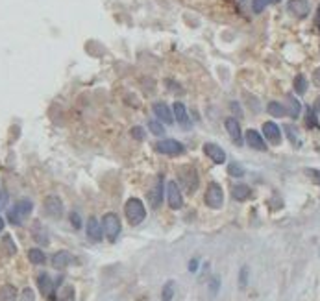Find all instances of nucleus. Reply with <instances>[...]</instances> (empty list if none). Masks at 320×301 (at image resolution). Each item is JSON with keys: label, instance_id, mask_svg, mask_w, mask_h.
<instances>
[{"label": "nucleus", "instance_id": "f257e3e1", "mask_svg": "<svg viewBox=\"0 0 320 301\" xmlns=\"http://www.w3.org/2000/svg\"><path fill=\"white\" fill-rule=\"evenodd\" d=\"M34 209V203L26 198H22V200H19L15 205H13V209L8 211V220L9 224H13V226H20L22 224V220L26 218L28 214L32 212Z\"/></svg>", "mask_w": 320, "mask_h": 301}, {"label": "nucleus", "instance_id": "f03ea898", "mask_svg": "<svg viewBox=\"0 0 320 301\" xmlns=\"http://www.w3.org/2000/svg\"><path fill=\"white\" fill-rule=\"evenodd\" d=\"M124 212H126V218H128L132 226H139L145 220V216H147V209H145L143 201L137 200V198H132V200L126 201Z\"/></svg>", "mask_w": 320, "mask_h": 301}, {"label": "nucleus", "instance_id": "7ed1b4c3", "mask_svg": "<svg viewBox=\"0 0 320 301\" xmlns=\"http://www.w3.org/2000/svg\"><path fill=\"white\" fill-rule=\"evenodd\" d=\"M102 226H104V231H106V237L110 238V242H115L117 237L120 233V220L115 212H108L104 214L102 218Z\"/></svg>", "mask_w": 320, "mask_h": 301}, {"label": "nucleus", "instance_id": "20e7f679", "mask_svg": "<svg viewBox=\"0 0 320 301\" xmlns=\"http://www.w3.org/2000/svg\"><path fill=\"white\" fill-rule=\"evenodd\" d=\"M224 201V192L219 183H211L206 191V203L209 205L211 209H220Z\"/></svg>", "mask_w": 320, "mask_h": 301}, {"label": "nucleus", "instance_id": "39448f33", "mask_svg": "<svg viewBox=\"0 0 320 301\" xmlns=\"http://www.w3.org/2000/svg\"><path fill=\"white\" fill-rule=\"evenodd\" d=\"M180 181L189 194L196 192V189H198V176L194 172V168H183L180 172Z\"/></svg>", "mask_w": 320, "mask_h": 301}, {"label": "nucleus", "instance_id": "423d86ee", "mask_svg": "<svg viewBox=\"0 0 320 301\" xmlns=\"http://www.w3.org/2000/svg\"><path fill=\"white\" fill-rule=\"evenodd\" d=\"M45 212L52 218H59L63 214V201L57 196H46L45 198Z\"/></svg>", "mask_w": 320, "mask_h": 301}, {"label": "nucleus", "instance_id": "0eeeda50", "mask_svg": "<svg viewBox=\"0 0 320 301\" xmlns=\"http://www.w3.org/2000/svg\"><path fill=\"white\" fill-rule=\"evenodd\" d=\"M167 198H169V205L172 209H182L183 205V198H182V192H180V187L176 181H169L167 185Z\"/></svg>", "mask_w": 320, "mask_h": 301}, {"label": "nucleus", "instance_id": "6e6552de", "mask_svg": "<svg viewBox=\"0 0 320 301\" xmlns=\"http://www.w3.org/2000/svg\"><path fill=\"white\" fill-rule=\"evenodd\" d=\"M157 152L167 155H180L183 154V144L174 139H165L161 142H157Z\"/></svg>", "mask_w": 320, "mask_h": 301}, {"label": "nucleus", "instance_id": "1a4fd4ad", "mask_svg": "<svg viewBox=\"0 0 320 301\" xmlns=\"http://www.w3.org/2000/svg\"><path fill=\"white\" fill-rule=\"evenodd\" d=\"M204 154L207 155L211 161L217 164H222L226 161V152H224L219 144H215V142H207V144L204 146Z\"/></svg>", "mask_w": 320, "mask_h": 301}, {"label": "nucleus", "instance_id": "9d476101", "mask_svg": "<svg viewBox=\"0 0 320 301\" xmlns=\"http://www.w3.org/2000/svg\"><path fill=\"white\" fill-rule=\"evenodd\" d=\"M161 196H163V177L157 176L154 187L148 192V200H150V205H152L154 209H157V207L161 205Z\"/></svg>", "mask_w": 320, "mask_h": 301}, {"label": "nucleus", "instance_id": "9b49d317", "mask_svg": "<svg viewBox=\"0 0 320 301\" xmlns=\"http://www.w3.org/2000/svg\"><path fill=\"white\" fill-rule=\"evenodd\" d=\"M152 109H154L156 117L159 119V122H163V124H172L174 122V115L170 113V109L167 107V104H163V102H156Z\"/></svg>", "mask_w": 320, "mask_h": 301}, {"label": "nucleus", "instance_id": "f8f14e48", "mask_svg": "<svg viewBox=\"0 0 320 301\" xmlns=\"http://www.w3.org/2000/svg\"><path fill=\"white\" fill-rule=\"evenodd\" d=\"M287 8H289V11L293 13L294 17H298V18L307 17V13H309V4H307V0H291Z\"/></svg>", "mask_w": 320, "mask_h": 301}, {"label": "nucleus", "instance_id": "ddd939ff", "mask_svg": "<svg viewBox=\"0 0 320 301\" xmlns=\"http://www.w3.org/2000/svg\"><path fill=\"white\" fill-rule=\"evenodd\" d=\"M263 133H265V139H268L272 144H280L282 141V131H280V126L274 124V122H265L263 124Z\"/></svg>", "mask_w": 320, "mask_h": 301}, {"label": "nucleus", "instance_id": "4468645a", "mask_svg": "<svg viewBox=\"0 0 320 301\" xmlns=\"http://www.w3.org/2000/svg\"><path fill=\"white\" fill-rule=\"evenodd\" d=\"M224 126H226V129H228L229 137H231V141L235 142V144H243V135H241V128H239V122L235 119H226V122H224Z\"/></svg>", "mask_w": 320, "mask_h": 301}, {"label": "nucleus", "instance_id": "2eb2a0df", "mask_svg": "<svg viewBox=\"0 0 320 301\" xmlns=\"http://www.w3.org/2000/svg\"><path fill=\"white\" fill-rule=\"evenodd\" d=\"M246 142L254 148V150H259V152H265L266 150V144H265V141H263V137H261L257 131H254V129H248L246 131Z\"/></svg>", "mask_w": 320, "mask_h": 301}, {"label": "nucleus", "instance_id": "dca6fc26", "mask_svg": "<svg viewBox=\"0 0 320 301\" xmlns=\"http://www.w3.org/2000/svg\"><path fill=\"white\" fill-rule=\"evenodd\" d=\"M172 115L176 117V120L182 124L183 128H189V115H187V109H185V106L180 104V102H176L172 106Z\"/></svg>", "mask_w": 320, "mask_h": 301}, {"label": "nucleus", "instance_id": "f3484780", "mask_svg": "<svg viewBox=\"0 0 320 301\" xmlns=\"http://www.w3.org/2000/svg\"><path fill=\"white\" fill-rule=\"evenodd\" d=\"M73 263V257L69 251H57L54 257H52V266L57 268V270H63L67 266Z\"/></svg>", "mask_w": 320, "mask_h": 301}, {"label": "nucleus", "instance_id": "a211bd4d", "mask_svg": "<svg viewBox=\"0 0 320 301\" xmlns=\"http://www.w3.org/2000/svg\"><path fill=\"white\" fill-rule=\"evenodd\" d=\"M37 284H39V290H41L43 296H46V298L52 296V292H54V284H52V279L48 277V274H39Z\"/></svg>", "mask_w": 320, "mask_h": 301}, {"label": "nucleus", "instance_id": "6ab92c4d", "mask_svg": "<svg viewBox=\"0 0 320 301\" xmlns=\"http://www.w3.org/2000/svg\"><path fill=\"white\" fill-rule=\"evenodd\" d=\"M87 235H89L93 240H96V242L102 240V226L94 216H91V218L87 220Z\"/></svg>", "mask_w": 320, "mask_h": 301}, {"label": "nucleus", "instance_id": "aec40b11", "mask_svg": "<svg viewBox=\"0 0 320 301\" xmlns=\"http://www.w3.org/2000/svg\"><path fill=\"white\" fill-rule=\"evenodd\" d=\"M231 194H233V198L237 201H245L250 198V187L248 185H235Z\"/></svg>", "mask_w": 320, "mask_h": 301}, {"label": "nucleus", "instance_id": "412c9836", "mask_svg": "<svg viewBox=\"0 0 320 301\" xmlns=\"http://www.w3.org/2000/svg\"><path fill=\"white\" fill-rule=\"evenodd\" d=\"M17 300V290L11 284H4L0 288V301H15Z\"/></svg>", "mask_w": 320, "mask_h": 301}, {"label": "nucleus", "instance_id": "4be33fe9", "mask_svg": "<svg viewBox=\"0 0 320 301\" xmlns=\"http://www.w3.org/2000/svg\"><path fill=\"white\" fill-rule=\"evenodd\" d=\"M285 109H287V113H289L293 119H298V117H300V102L296 100V98H293V96H289Z\"/></svg>", "mask_w": 320, "mask_h": 301}, {"label": "nucleus", "instance_id": "5701e85b", "mask_svg": "<svg viewBox=\"0 0 320 301\" xmlns=\"http://www.w3.org/2000/svg\"><path fill=\"white\" fill-rule=\"evenodd\" d=\"M57 301H74V288L71 284H65L57 290Z\"/></svg>", "mask_w": 320, "mask_h": 301}, {"label": "nucleus", "instance_id": "b1692460", "mask_svg": "<svg viewBox=\"0 0 320 301\" xmlns=\"http://www.w3.org/2000/svg\"><path fill=\"white\" fill-rule=\"evenodd\" d=\"M266 109H268V113H270L272 117H283L285 113H287L285 106H282L280 102H270V104L266 106Z\"/></svg>", "mask_w": 320, "mask_h": 301}, {"label": "nucleus", "instance_id": "393cba45", "mask_svg": "<svg viewBox=\"0 0 320 301\" xmlns=\"http://www.w3.org/2000/svg\"><path fill=\"white\" fill-rule=\"evenodd\" d=\"M28 259H30V263H34V265H43L46 257H45V253H43L41 249L34 248V249H30V251H28Z\"/></svg>", "mask_w": 320, "mask_h": 301}, {"label": "nucleus", "instance_id": "a878e982", "mask_svg": "<svg viewBox=\"0 0 320 301\" xmlns=\"http://www.w3.org/2000/svg\"><path fill=\"white\" fill-rule=\"evenodd\" d=\"M2 246H4V249H6V253H8V255H15L17 246H15L13 238L9 237V235H4V238H2Z\"/></svg>", "mask_w": 320, "mask_h": 301}, {"label": "nucleus", "instance_id": "bb28decb", "mask_svg": "<svg viewBox=\"0 0 320 301\" xmlns=\"http://www.w3.org/2000/svg\"><path fill=\"white\" fill-rule=\"evenodd\" d=\"M307 89V80L303 78L302 74L300 76H296V80H294V91L298 92V94H303Z\"/></svg>", "mask_w": 320, "mask_h": 301}, {"label": "nucleus", "instance_id": "cd10ccee", "mask_svg": "<svg viewBox=\"0 0 320 301\" xmlns=\"http://www.w3.org/2000/svg\"><path fill=\"white\" fill-rule=\"evenodd\" d=\"M174 296V281H169V283L163 286V292H161V300L163 301H170Z\"/></svg>", "mask_w": 320, "mask_h": 301}, {"label": "nucleus", "instance_id": "c85d7f7f", "mask_svg": "<svg viewBox=\"0 0 320 301\" xmlns=\"http://www.w3.org/2000/svg\"><path fill=\"white\" fill-rule=\"evenodd\" d=\"M34 238H36L39 244H48V237H46L45 229L39 228V224L36 226V231H34Z\"/></svg>", "mask_w": 320, "mask_h": 301}, {"label": "nucleus", "instance_id": "c756f323", "mask_svg": "<svg viewBox=\"0 0 320 301\" xmlns=\"http://www.w3.org/2000/svg\"><path fill=\"white\" fill-rule=\"evenodd\" d=\"M148 128H150V131H152L154 135H157V137L165 133V128L161 126V122H157V120H150V122H148Z\"/></svg>", "mask_w": 320, "mask_h": 301}, {"label": "nucleus", "instance_id": "7c9ffc66", "mask_svg": "<svg viewBox=\"0 0 320 301\" xmlns=\"http://www.w3.org/2000/svg\"><path fill=\"white\" fill-rule=\"evenodd\" d=\"M228 172L229 176H235V177H241L243 174H245V170H243V166L241 164H235V163H231L228 166Z\"/></svg>", "mask_w": 320, "mask_h": 301}, {"label": "nucleus", "instance_id": "2f4dec72", "mask_svg": "<svg viewBox=\"0 0 320 301\" xmlns=\"http://www.w3.org/2000/svg\"><path fill=\"white\" fill-rule=\"evenodd\" d=\"M219 286H220L219 277H213V279L209 281V294H211V298H213V296H217V290H219Z\"/></svg>", "mask_w": 320, "mask_h": 301}, {"label": "nucleus", "instance_id": "473e14b6", "mask_svg": "<svg viewBox=\"0 0 320 301\" xmlns=\"http://www.w3.org/2000/svg\"><path fill=\"white\" fill-rule=\"evenodd\" d=\"M266 4H268V0H254V6H252V8H254L256 13H261V11L265 9Z\"/></svg>", "mask_w": 320, "mask_h": 301}, {"label": "nucleus", "instance_id": "72a5a7b5", "mask_svg": "<svg viewBox=\"0 0 320 301\" xmlns=\"http://www.w3.org/2000/svg\"><path fill=\"white\" fill-rule=\"evenodd\" d=\"M71 224L74 226V229L82 228V220H80V214H78V212H71Z\"/></svg>", "mask_w": 320, "mask_h": 301}, {"label": "nucleus", "instance_id": "f704fd0d", "mask_svg": "<svg viewBox=\"0 0 320 301\" xmlns=\"http://www.w3.org/2000/svg\"><path fill=\"white\" fill-rule=\"evenodd\" d=\"M246 281H248V268L246 266H243V268H241V288L246 286Z\"/></svg>", "mask_w": 320, "mask_h": 301}, {"label": "nucleus", "instance_id": "c9c22d12", "mask_svg": "<svg viewBox=\"0 0 320 301\" xmlns=\"http://www.w3.org/2000/svg\"><path fill=\"white\" fill-rule=\"evenodd\" d=\"M22 301H34V290L32 288H24L22 290Z\"/></svg>", "mask_w": 320, "mask_h": 301}, {"label": "nucleus", "instance_id": "e433bc0d", "mask_svg": "<svg viewBox=\"0 0 320 301\" xmlns=\"http://www.w3.org/2000/svg\"><path fill=\"white\" fill-rule=\"evenodd\" d=\"M285 129H287V133H289V139L293 141V144L294 142L298 144V135H296V131H293V126H285Z\"/></svg>", "mask_w": 320, "mask_h": 301}, {"label": "nucleus", "instance_id": "4c0bfd02", "mask_svg": "<svg viewBox=\"0 0 320 301\" xmlns=\"http://www.w3.org/2000/svg\"><path fill=\"white\" fill-rule=\"evenodd\" d=\"M132 137L137 139V141H143V137H145V133H143V128H133V129H132Z\"/></svg>", "mask_w": 320, "mask_h": 301}, {"label": "nucleus", "instance_id": "58836bf2", "mask_svg": "<svg viewBox=\"0 0 320 301\" xmlns=\"http://www.w3.org/2000/svg\"><path fill=\"white\" fill-rule=\"evenodd\" d=\"M307 126H315V128H319V122L315 119V111H309V115H307Z\"/></svg>", "mask_w": 320, "mask_h": 301}, {"label": "nucleus", "instance_id": "ea45409f", "mask_svg": "<svg viewBox=\"0 0 320 301\" xmlns=\"http://www.w3.org/2000/svg\"><path fill=\"white\" fill-rule=\"evenodd\" d=\"M307 174H309V176H311L313 179H315V181L319 183L320 185V172L319 170H315V168H311V170H307Z\"/></svg>", "mask_w": 320, "mask_h": 301}, {"label": "nucleus", "instance_id": "a19ab883", "mask_svg": "<svg viewBox=\"0 0 320 301\" xmlns=\"http://www.w3.org/2000/svg\"><path fill=\"white\" fill-rule=\"evenodd\" d=\"M196 268H198V261H196V259H194V261H192L191 265H189V270H191V272H194V270H196Z\"/></svg>", "mask_w": 320, "mask_h": 301}, {"label": "nucleus", "instance_id": "79ce46f5", "mask_svg": "<svg viewBox=\"0 0 320 301\" xmlns=\"http://www.w3.org/2000/svg\"><path fill=\"white\" fill-rule=\"evenodd\" d=\"M315 83H317V85H320V69H319V71H315Z\"/></svg>", "mask_w": 320, "mask_h": 301}, {"label": "nucleus", "instance_id": "37998d69", "mask_svg": "<svg viewBox=\"0 0 320 301\" xmlns=\"http://www.w3.org/2000/svg\"><path fill=\"white\" fill-rule=\"evenodd\" d=\"M315 22H317V26L320 28V6H319V9H317V18H315Z\"/></svg>", "mask_w": 320, "mask_h": 301}, {"label": "nucleus", "instance_id": "c03bdc74", "mask_svg": "<svg viewBox=\"0 0 320 301\" xmlns=\"http://www.w3.org/2000/svg\"><path fill=\"white\" fill-rule=\"evenodd\" d=\"M2 231H4V220L0 218V233H2Z\"/></svg>", "mask_w": 320, "mask_h": 301}, {"label": "nucleus", "instance_id": "a18cd8bd", "mask_svg": "<svg viewBox=\"0 0 320 301\" xmlns=\"http://www.w3.org/2000/svg\"><path fill=\"white\" fill-rule=\"evenodd\" d=\"M276 2H280V0H268V4H276Z\"/></svg>", "mask_w": 320, "mask_h": 301}]
</instances>
